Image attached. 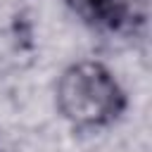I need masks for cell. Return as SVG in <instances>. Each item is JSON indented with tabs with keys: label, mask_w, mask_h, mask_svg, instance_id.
<instances>
[{
	"label": "cell",
	"mask_w": 152,
	"mask_h": 152,
	"mask_svg": "<svg viewBox=\"0 0 152 152\" xmlns=\"http://www.w3.org/2000/svg\"><path fill=\"white\" fill-rule=\"evenodd\" d=\"M131 97L119 76L100 59L69 62L55 81V109L76 133L114 128L128 112Z\"/></svg>",
	"instance_id": "6da1fadb"
},
{
	"label": "cell",
	"mask_w": 152,
	"mask_h": 152,
	"mask_svg": "<svg viewBox=\"0 0 152 152\" xmlns=\"http://www.w3.org/2000/svg\"><path fill=\"white\" fill-rule=\"evenodd\" d=\"M78 24L104 38L133 40L145 36L152 0H62Z\"/></svg>",
	"instance_id": "7a4b0ae2"
}]
</instances>
